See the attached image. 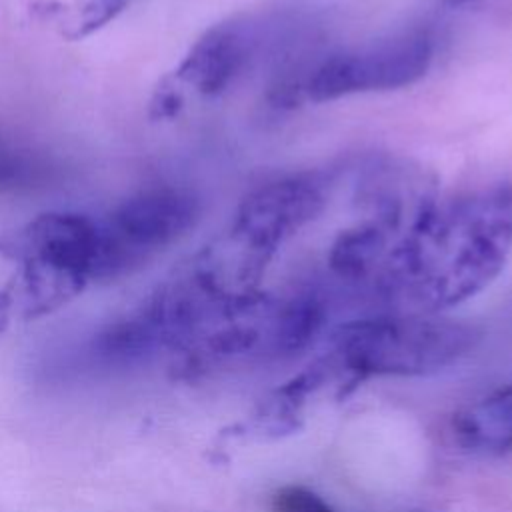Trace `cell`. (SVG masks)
I'll return each mask as SVG.
<instances>
[{
    "label": "cell",
    "mask_w": 512,
    "mask_h": 512,
    "mask_svg": "<svg viewBox=\"0 0 512 512\" xmlns=\"http://www.w3.org/2000/svg\"><path fill=\"white\" fill-rule=\"evenodd\" d=\"M436 58L430 28H410L316 60L298 80L308 102H334L348 96L400 90L422 80Z\"/></svg>",
    "instance_id": "277c9868"
},
{
    "label": "cell",
    "mask_w": 512,
    "mask_h": 512,
    "mask_svg": "<svg viewBox=\"0 0 512 512\" xmlns=\"http://www.w3.org/2000/svg\"><path fill=\"white\" fill-rule=\"evenodd\" d=\"M456 444L472 454L500 456L512 450V384L460 408L450 422Z\"/></svg>",
    "instance_id": "ba28073f"
},
{
    "label": "cell",
    "mask_w": 512,
    "mask_h": 512,
    "mask_svg": "<svg viewBox=\"0 0 512 512\" xmlns=\"http://www.w3.org/2000/svg\"><path fill=\"white\" fill-rule=\"evenodd\" d=\"M22 172H24L22 160L0 150V188L12 186V182L20 180Z\"/></svg>",
    "instance_id": "7c38bea8"
},
{
    "label": "cell",
    "mask_w": 512,
    "mask_h": 512,
    "mask_svg": "<svg viewBox=\"0 0 512 512\" xmlns=\"http://www.w3.org/2000/svg\"><path fill=\"white\" fill-rule=\"evenodd\" d=\"M476 326L438 314L384 312L340 324L332 332V360L354 382L370 376H424L468 354Z\"/></svg>",
    "instance_id": "7a4b0ae2"
},
{
    "label": "cell",
    "mask_w": 512,
    "mask_h": 512,
    "mask_svg": "<svg viewBox=\"0 0 512 512\" xmlns=\"http://www.w3.org/2000/svg\"><path fill=\"white\" fill-rule=\"evenodd\" d=\"M182 104H184V96L180 92V86L172 78H168L156 88L150 100V116L154 120L174 118L180 112Z\"/></svg>",
    "instance_id": "8fae6325"
},
{
    "label": "cell",
    "mask_w": 512,
    "mask_h": 512,
    "mask_svg": "<svg viewBox=\"0 0 512 512\" xmlns=\"http://www.w3.org/2000/svg\"><path fill=\"white\" fill-rule=\"evenodd\" d=\"M0 252L20 264L32 262L84 284L98 280L100 222L72 212H48L0 240Z\"/></svg>",
    "instance_id": "8992f818"
},
{
    "label": "cell",
    "mask_w": 512,
    "mask_h": 512,
    "mask_svg": "<svg viewBox=\"0 0 512 512\" xmlns=\"http://www.w3.org/2000/svg\"><path fill=\"white\" fill-rule=\"evenodd\" d=\"M198 216L200 200L196 194L178 186H160L122 200L102 226L138 268L180 240Z\"/></svg>",
    "instance_id": "52a82bcc"
},
{
    "label": "cell",
    "mask_w": 512,
    "mask_h": 512,
    "mask_svg": "<svg viewBox=\"0 0 512 512\" xmlns=\"http://www.w3.org/2000/svg\"><path fill=\"white\" fill-rule=\"evenodd\" d=\"M512 254V184L430 196L378 290L394 312L440 314L488 288Z\"/></svg>",
    "instance_id": "6da1fadb"
},
{
    "label": "cell",
    "mask_w": 512,
    "mask_h": 512,
    "mask_svg": "<svg viewBox=\"0 0 512 512\" xmlns=\"http://www.w3.org/2000/svg\"><path fill=\"white\" fill-rule=\"evenodd\" d=\"M130 0H76V8L66 22V36L84 38L114 20Z\"/></svg>",
    "instance_id": "9c48e42d"
},
{
    "label": "cell",
    "mask_w": 512,
    "mask_h": 512,
    "mask_svg": "<svg viewBox=\"0 0 512 512\" xmlns=\"http://www.w3.org/2000/svg\"><path fill=\"white\" fill-rule=\"evenodd\" d=\"M336 174L304 170L268 180L250 190L216 240L248 280L262 284L270 264L330 208Z\"/></svg>",
    "instance_id": "3957f363"
},
{
    "label": "cell",
    "mask_w": 512,
    "mask_h": 512,
    "mask_svg": "<svg viewBox=\"0 0 512 512\" xmlns=\"http://www.w3.org/2000/svg\"><path fill=\"white\" fill-rule=\"evenodd\" d=\"M294 22L282 14L234 16L210 26L186 52L172 80L214 98L232 88L290 38Z\"/></svg>",
    "instance_id": "5b68a950"
},
{
    "label": "cell",
    "mask_w": 512,
    "mask_h": 512,
    "mask_svg": "<svg viewBox=\"0 0 512 512\" xmlns=\"http://www.w3.org/2000/svg\"><path fill=\"white\" fill-rule=\"evenodd\" d=\"M272 512H336L322 496L300 484L278 488L270 502Z\"/></svg>",
    "instance_id": "30bf717a"
}]
</instances>
